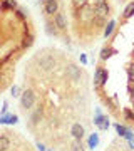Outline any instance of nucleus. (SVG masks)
Returning a JSON list of instances; mask_svg holds the SVG:
<instances>
[{
	"label": "nucleus",
	"mask_w": 134,
	"mask_h": 151,
	"mask_svg": "<svg viewBox=\"0 0 134 151\" xmlns=\"http://www.w3.org/2000/svg\"><path fill=\"white\" fill-rule=\"evenodd\" d=\"M97 143H99V136H97L96 133H94V134H92L91 138H89V148H91V150H94V148L97 146Z\"/></svg>",
	"instance_id": "15"
},
{
	"label": "nucleus",
	"mask_w": 134,
	"mask_h": 151,
	"mask_svg": "<svg viewBox=\"0 0 134 151\" xmlns=\"http://www.w3.org/2000/svg\"><path fill=\"white\" fill-rule=\"evenodd\" d=\"M128 77H129V84H133L134 82V69L133 67H129L128 69Z\"/></svg>",
	"instance_id": "20"
},
{
	"label": "nucleus",
	"mask_w": 134,
	"mask_h": 151,
	"mask_svg": "<svg viewBox=\"0 0 134 151\" xmlns=\"http://www.w3.org/2000/svg\"><path fill=\"white\" fill-rule=\"evenodd\" d=\"M40 119H42V109L39 108V109H35V113L32 114V118H30V121H32L34 124H37L39 121H40Z\"/></svg>",
	"instance_id": "13"
},
{
	"label": "nucleus",
	"mask_w": 134,
	"mask_h": 151,
	"mask_svg": "<svg viewBox=\"0 0 134 151\" xmlns=\"http://www.w3.org/2000/svg\"><path fill=\"white\" fill-rule=\"evenodd\" d=\"M80 62H82V64H86V62H87V57H86L84 54L80 55Z\"/></svg>",
	"instance_id": "27"
},
{
	"label": "nucleus",
	"mask_w": 134,
	"mask_h": 151,
	"mask_svg": "<svg viewBox=\"0 0 134 151\" xmlns=\"http://www.w3.org/2000/svg\"><path fill=\"white\" fill-rule=\"evenodd\" d=\"M70 134H72L74 139H82L84 134H86V129H84V126L80 123H75V124H72V128H70Z\"/></svg>",
	"instance_id": "4"
},
{
	"label": "nucleus",
	"mask_w": 134,
	"mask_h": 151,
	"mask_svg": "<svg viewBox=\"0 0 134 151\" xmlns=\"http://www.w3.org/2000/svg\"><path fill=\"white\" fill-rule=\"evenodd\" d=\"M9 148H10V139L5 134L0 136V151H7Z\"/></svg>",
	"instance_id": "10"
},
{
	"label": "nucleus",
	"mask_w": 134,
	"mask_h": 151,
	"mask_svg": "<svg viewBox=\"0 0 134 151\" xmlns=\"http://www.w3.org/2000/svg\"><path fill=\"white\" fill-rule=\"evenodd\" d=\"M54 65H55V60L52 57H44V59H40V67H44V69H52Z\"/></svg>",
	"instance_id": "8"
},
{
	"label": "nucleus",
	"mask_w": 134,
	"mask_h": 151,
	"mask_svg": "<svg viewBox=\"0 0 134 151\" xmlns=\"http://www.w3.org/2000/svg\"><path fill=\"white\" fill-rule=\"evenodd\" d=\"M65 74L70 81H79L80 76H82V70H80V67H77L74 64H67L65 65Z\"/></svg>",
	"instance_id": "2"
},
{
	"label": "nucleus",
	"mask_w": 134,
	"mask_h": 151,
	"mask_svg": "<svg viewBox=\"0 0 134 151\" xmlns=\"http://www.w3.org/2000/svg\"><path fill=\"white\" fill-rule=\"evenodd\" d=\"M72 151H84L80 139H75V141H74V145H72Z\"/></svg>",
	"instance_id": "18"
},
{
	"label": "nucleus",
	"mask_w": 134,
	"mask_h": 151,
	"mask_svg": "<svg viewBox=\"0 0 134 151\" xmlns=\"http://www.w3.org/2000/svg\"><path fill=\"white\" fill-rule=\"evenodd\" d=\"M113 54H116V50H114V49H111V47H104V49L101 50V60H107Z\"/></svg>",
	"instance_id": "9"
},
{
	"label": "nucleus",
	"mask_w": 134,
	"mask_h": 151,
	"mask_svg": "<svg viewBox=\"0 0 134 151\" xmlns=\"http://www.w3.org/2000/svg\"><path fill=\"white\" fill-rule=\"evenodd\" d=\"M94 10H96L97 15L107 17L109 15V12H111V9H109V5H107L106 0H96V2H94Z\"/></svg>",
	"instance_id": "3"
},
{
	"label": "nucleus",
	"mask_w": 134,
	"mask_h": 151,
	"mask_svg": "<svg viewBox=\"0 0 134 151\" xmlns=\"http://www.w3.org/2000/svg\"><path fill=\"white\" fill-rule=\"evenodd\" d=\"M133 15H134V2H131V4H128L126 9H124L123 19H124V20H128V19H131Z\"/></svg>",
	"instance_id": "7"
},
{
	"label": "nucleus",
	"mask_w": 134,
	"mask_h": 151,
	"mask_svg": "<svg viewBox=\"0 0 134 151\" xmlns=\"http://www.w3.org/2000/svg\"><path fill=\"white\" fill-rule=\"evenodd\" d=\"M107 128H109V121H107V118H106L102 121V124L99 126V129H107Z\"/></svg>",
	"instance_id": "22"
},
{
	"label": "nucleus",
	"mask_w": 134,
	"mask_h": 151,
	"mask_svg": "<svg viewBox=\"0 0 134 151\" xmlns=\"http://www.w3.org/2000/svg\"><path fill=\"white\" fill-rule=\"evenodd\" d=\"M44 10H45L47 15H55V14L59 12V2H57V0H47Z\"/></svg>",
	"instance_id": "5"
},
{
	"label": "nucleus",
	"mask_w": 134,
	"mask_h": 151,
	"mask_svg": "<svg viewBox=\"0 0 134 151\" xmlns=\"http://www.w3.org/2000/svg\"><path fill=\"white\" fill-rule=\"evenodd\" d=\"M2 9L7 10V9H17V2L15 0H4L2 2Z\"/></svg>",
	"instance_id": "12"
},
{
	"label": "nucleus",
	"mask_w": 134,
	"mask_h": 151,
	"mask_svg": "<svg viewBox=\"0 0 134 151\" xmlns=\"http://www.w3.org/2000/svg\"><path fill=\"white\" fill-rule=\"evenodd\" d=\"M54 24L57 25L59 30H65V29H67V20H65V15L62 12H57V14L54 15Z\"/></svg>",
	"instance_id": "6"
},
{
	"label": "nucleus",
	"mask_w": 134,
	"mask_h": 151,
	"mask_svg": "<svg viewBox=\"0 0 134 151\" xmlns=\"http://www.w3.org/2000/svg\"><path fill=\"white\" fill-rule=\"evenodd\" d=\"M102 69H104V67H99V69L96 70V76H94V82H96L97 86H101V77H102Z\"/></svg>",
	"instance_id": "16"
},
{
	"label": "nucleus",
	"mask_w": 134,
	"mask_h": 151,
	"mask_svg": "<svg viewBox=\"0 0 134 151\" xmlns=\"http://www.w3.org/2000/svg\"><path fill=\"white\" fill-rule=\"evenodd\" d=\"M7 109H9V106H7V103H4V108H2V114H7Z\"/></svg>",
	"instance_id": "25"
},
{
	"label": "nucleus",
	"mask_w": 134,
	"mask_h": 151,
	"mask_svg": "<svg viewBox=\"0 0 134 151\" xmlns=\"http://www.w3.org/2000/svg\"><path fill=\"white\" fill-rule=\"evenodd\" d=\"M12 96H14V97H17V96H19V94H17V92H19V87H17V86H14V87H12Z\"/></svg>",
	"instance_id": "24"
},
{
	"label": "nucleus",
	"mask_w": 134,
	"mask_h": 151,
	"mask_svg": "<svg viewBox=\"0 0 134 151\" xmlns=\"http://www.w3.org/2000/svg\"><path fill=\"white\" fill-rule=\"evenodd\" d=\"M114 27H116V22L111 20L106 25V29H104V37H111V35H113V32H114Z\"/></svg>",
	"instance_id": "11"
},
{
	"label": "nucleus",
	"mask_w": 134,
	"mask_h": 151,
	"mask_svg": "<svg viewBox=\"0 0 134 151\" xmlns=\"http://www.w3.org/2000/svg\"><path fill=\"white\" fill-rule=\"evenodd\" d=\"M34 104H35V92H34L32 89H27V91L22 92V96H20V106H22V109L29 111V109H32Z\"/></svg>",
	"instance_id": "1"
},
{
	"label": "nucleus",
	"mask_w": 134,
	"mask_h": 151,
	"mask_svg": "<svg viewBox=\"0 0 134 151\" xmlns=\"http://www.w3.org/2000/svg\"><path fill=\"white\" fill-rule=\"evenodd\" d=\"M107 79H109V72H107V69H102V77H101V86H104L107 82Z\"/></svg>",
	"instance_id": "19"
},
{
	"label": "nucleus",
	"mask_w": 134,
	"mask_h": 151,
	"mask_svg": "<svg viewBox=\"0 0 134 151\" xmlns=\"http://www.w3.org/2000/svg\"><path fill=\"white\" fill-rule=\"evenodd\" d=\"M57 25H55V24H47V25H45V32L49 34V35H57Z\"/></svg>",
	"instance_id": "14"
},
{
	"label": "nucleus",
	"mask_w": 134,
	"mask_h": 151,
	"mask_svg": "<svg viewBox=\"0 0 134 151\" xmlns=\"http://www.w3.org/2000/svg\"><path fill=\"white\" fill-rule=\"evenodd\" d=\"M124 116H126V118H128L129 121H134V114L131 113L129 109H124Z\"/></svg>",
	"instance_id": "21"
},
{
	"label": "nucleus",
	"mask_w": 134,
	"mask_h": 151,
	"mask_svg": "<svg viewBox=\"0 0 134 151\" xmlns=\"http://www.w3.org/2000/svg\"><path fill=\"white\" fill-rule=\"evenodd\" d=\"M37 150H39V151H45V146L40 145V143H37Z\"/></svg>",
	"instance_id": "26"
},
{
	"label": "nucleus",
	"mask_w": 134,
	"mask_h": 151,
	"mask_svg": "<svg viewBox=\"0 0 134 151\" xmlns=\"http://www.w3.org/2000/svg\"><path fill=\"white\" fill-rule=\"evenodd\" d=\"M116 129H118L119 136H124V138H126V134H128V131H129L126 126H121V124H116Z\"/></svg>",
	"instance_id": "17"
},
{
	"label": "nucleus",
	"mask_w": 134,
	"mask_h": 151,
	"mask_svg": "<svg viewBox=\"0 0 134 151\" xmlns=\"http://www.w3.org/2000/svg\"><path fill=\"white\" fill-rule=\"evenodd\" d=\"M32 42H34V39H32V37L25 39V42H24V47H30V45H32Z\"/></svg>",
	"instance_id": "23"
}]
</instances>
